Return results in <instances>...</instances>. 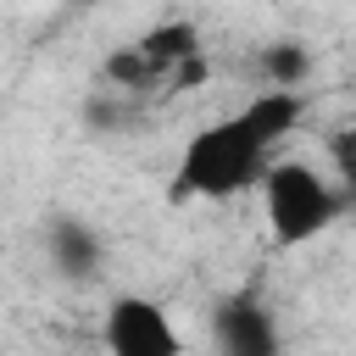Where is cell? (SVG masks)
<instances>
[{
  "instance_id": "cell-1",
  "label": "cell",
  "mask_w": 356,
  "mask_h": 356,
  "mask_svg": "<svg viewBox=\"0 0 356 356\" xmlns=\"http://www.w3.org/2000/svg\"><path fill=\"white\" fill-rule=\"evenodd\" d=\"M267 167H273V150L234 111V117H217L184 139L178 167H172V189L195 195V200H234V195L256 189Z\"/></svg>"
},
{
  "instance_id": "cell-3",
  "label": "cell",
  "mask_w": 356,
  "mask_h": 356,
  "mask_svg": "<svg viewBox=\"0 0 356 356\" xmlns=\"http://www.w3.org/2000/svg\"><path fill=\"white\" fill-rule=\"evenodd\" d=\"M106 356H184V334L172 312L150 295H117L100 323Z\"/></svg>"
},
{
  "instance_id": "cell-2",
  "label": "cell",
  "mask_w": 356,
  "mask_h": 356,
  "mask_svg": "<svg viewBox=\"0 0 356 356\" xmlns=\"http://www.w3.org/2000/svg\"><path fill=\"white\" fill-rule=\"evenodd\" d=\"M256 189H261V211H267L273 239L289 245V250H295V245H312V239L339 217V206H345V195H339L312 161H295V156L273 161Z\"/></svg>"
},
{
  "instance_id": "cell-7",
  "label": "cell",
  "mask_w": 356,
  "mask_h": 356,
  "mask_svg": "<svg viewBox=\"0 0 356 356\" xmlns=\"http://www.w3.org/2000/svg\"><path fill=\"white\" fill-rule=\"evenodd\" d=\"M261 89H295L300 95V83L312 78V50L306 44H295V39H278V44H267L261 50Z\"/></svg>"
},
{
  "instance_id": "cell-9",
  "label": "cell",
  "mask_w": 356,
  "mask_h": 356,
  "mask_svg": "<svg viewBox=\"0 0 356 356\" xmlns=\"http://www.w3.org/2000/svg\"><path fill=\"white\" fill-rule=\"evenodd\" d=\"M106 78H111L117 89H139L145 78H156V67L139 56V44H122V50H111V56H106Z\"/></svg>"
},
{
  "instance_id": "cell-5",
  "label": "cell",
  "mask_w": 356,
  "mask_h": 356,
  "mask_svg": "<svg viewBox=\"0 0 356 356\" xmlns=\"http://www.w3.org/2000/svg\"><path fill=\"white\" fill-rule=\"evenodd\" d=\"M300 117H306V95H295V89H256L245 106H239V122L273 150L278 139H289L295 128H300Z\"/></svg>"
},
{
  "instance_id": "cell-4",
  "label": "cell",
  "mask_w": 356,
  "mask_h": 356,
  "mask_svg": "<svg viewBox=\"0 0 356 356\" xmlns=\"http://www.w3.org/2000/svg\"><path fill=\"white\" fill-rule=\"evenodd\" d=\"M211 339H217V356H278L284 339H278V317L256 300V295H234L211 312Z\"/></svg>"
},
{
  "instance_id": "cell-10",
  "label": "cell",
  "mask_w": 356,
  "mask_h": 356,
  "mask_svg": "<svg viewBox=\"0 0 356 356\" xmlns=\"http://www.w3.org/2000/svg\"><path fill=\"white\" fill-rule=\"evenodd\" d=\"M328 161H334V172L356 189V122H345V128L328 134Z\"/></svg>"
},
{
  "instance_id": "cell-6",
  "label": "cell",
  "mask_w": 356,
  "mask_h": 356,
  "mask_svg": "<svg viewBox=\"0 0 356 356\" xmlns=\"http://www.w3.org/2000/svg\"><path fill=\"white\" fill-rule=\"evenodd\" d=\"M44 250H50V261L61 267V278H89V273L100 267V239H95L89 222H78V217H56V222L44 228Z\"/></svg>"
},
{
  "instance_id": "cell-8",
  "label": "cell",
  "mask_w": 356,
  "mask_h": 356,
  "mask_svg": "<svg viewBox=\"0 0 356 356\" xmlns=\"http://www.w3.org/2000/svg\"><path fill=\"white\" fill-rule=\"evenodd\" d=\"M139 56H145L156 72H167L172 61H189V56H195V28H189V22H161V28H150V33L139 39Z\"/></svg>"
}]
</instances>
